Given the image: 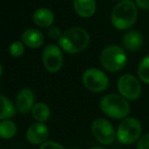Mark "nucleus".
I'll return each instance as SVG.
<instances>
[{
  "label": "nucleus",
  "instance_id": "obj_1",
  "mask_svg": "<svg viewBox=\"0 0 149 149\" xmlns=\"http://www.w3.org/2000/svg\"><path fill=\"white\" fill-rule=\"evenodd\" d=\"M89 32L82 27H72L62 32L58 39V45L69 54H76L84 51L90 44Z\"/></svg>",
  "mask_w": 149,
  "mask_h": 149
},
{
  "label": "nucleus",
  "instance_id": "obj_2",
  "mask_svg": "<svg viewBox=\"0 0 149 149\" xmlns=\"http://www.w3.org/2000/svg\"><path fill=\"white\" fill-rule=\"evenodd\" d=\"M138 9L133 0H121L113 8L111 14L112 25L120 31L127 30L137 21Z\"/></svg>",
  "mask_w": 149,
  "mask_h": 149
},
{
  "label": "nucleus",
  "instance_id": "obj_3",
  "mask_svg": "<svg viewBox=\"0 0 149 149\" xmlns=\"http://www.w3.org/2000/svg\"><path fill=\"white\" fill-rule=\"evenodd\" d=\"M99 107L107 117L113 120H124L131 112L129 101L117 93L105 95L99 102Z\"/></svg>",
  "mask_w": 149,
  "mask_h": 149
},
{
  "label": "nucleus",
  "instance_id": "obj_4",
  "mask_svg": "<svg viewBox=\"0 0 149 149\" xmlns=\"http://www.w3.org/2000/svg\"><path fill=\"white\" fill-rule=\"evenodd\" d=\"M102 67L110 72H118L125 68L127 64V54L122 47L112 45L106 46L100 54Z\"/></svg>",
  "mask_w": 149,
  "mask_h": 149
},
{
  "label": "nucleus",
  "instance_id": "obj_5",
  "mask_svg": "<svg viewBox=\"0 0 149 149\" xmlns=\"http://www.w3.org/2000/svg\"><path fill=\"white\" fill-rule=\"evenodd\" d=\"M141 121L136 118L127 117L119 123L116 131V139L122 145H133L141 139Z\"/></svg>",
  "mask_w": 149,
  "mask_h": 149
},
{
  "label": "nucleus",
  "instance_id": "obj_6",
  "mask_svg": "<svg viewBox=\"0 0 149 149\" xmlns=\"http://www.w3.org/2000/svg\"><path fill=\"white\" fill-rule=\"evenodd\" d=\"M117 89L119 95L128 101L139 100L142 92L140 79L130 73H126L119 77L117 82Z\"/></svg>",
  "mask_w": 149,
  "mask_h": 149
},
{
  "label": "nucleus",
  "instance_id": "obj_7",
  "mask_svg": "<svg viewBox=\"0 0 149 149\" xmlns=\"http://www.w3.org/2000/svg\"><path fill=\"white\" fill-rule=\"evenodd\" d=\"M82 81L85 88L93 93L105 92L109 86V78L106 73L96 67L85 70L82 76Z\"/></svg>",
  "mask_w": 149,
  "mask_h": 149
},
{
  "label": "nucleus",
  "instance_id": "obj_8",
  "mask_svg": "<svg viewBox=\"0 0 149 149\" xmlns=\"http://www.w3.org/2000/svg\"><path fill=\"white\" fill-rule=\"evenodd\" d=\"M91 132L95 139L104 146L112 145L117 138L113 125L105 118H97L93 120Z\"/></svg>",
  "mask_w": 149,
  "mask_h": 149
},
{
  "label": "nucleus",
  "instance_id": "obj_9",
  "mask_svg": "<svg viewBox=\"0 0 149 149\" xmlns=\"http://www.w3.org/2000/svg\"><path fill=\"white\" fill-rule=\"evenodd\" d=\"M42 62L47 71L51 73L59 72L63 65L64 58L62 50L59 45H47L42 52Z\"/></svg>",
  "mask_w": 149,
  "mask_h": 149
},
{
  "label": "nucleus",
  "instance_id": "obj_10",
  "mask_svg": "<svg viewBox=\"0 0 149 149\" xmlns=\"http://www.w3.org/2000/svg\"><path fill=\"white\" fill-rule=\"evenodd\" d=\"M49 134L47 127L41 122L32 124L26 130V140L32 145H42L47 141Z\"/></svg>",
  "mask_w": 149,
  "mask_h": 149
},
{
  "label": "nucleus",
  "instance_id": "obj_11",
  "mask_svg": "<svg viewBox=\"0 0 149 149\" xmlns=\"http://www.w3.org/2000/svg\"><path fill=\"white\" fill-rule=\"evenodd\" d=\"M34 105L35 95L31 89L23 88L18 93L15 100V107L18 113L21 114H27L32 111Z\"/></svg>",
  "mask_w": 149,
  "mask_h": 149
},
{
  "label": "nucleus",
  "instance_id": "obj_12",
  "mask_svg": "<svg viewBox=\"0 0 149 149\" xmlns=\"http://www.w3.org/2000/svg\"><path fill=\"white\" fill-rule=\"evenodd\" d=\"M22 42L29 48L37 49L44 43V35L42 32L35 28L25 30L22 34Z\"/></svg>",
  "mask_w": 149,
  "mask_h": 149
},
{
  "label": "nucleus",
  "instance_id": "obj_13",
  "mask_svg": "<svg viewBox=\"0 0 149 149\" xmlns=\"http://www.w3.org/2000/svg\"><path fill=\"white\" fill-rule=\"evenodd\" d=\"M76 13L83 18L92 17L97 10L96 0H73Z\"/></svg>",
  "mask_w": 149,
  "mask_h": 149
},
{
  "label": "nucleus",
  "instance_id": "obj_14",
  "mask_svg": "<svg viewBox=\"0 0 149 149\" xmlns=\"http://www.w3.org/2000/svg\"><path fill=\"white\" fill-rule=\"evenodd\" d=\"M124 47L130 52H137L141 49L144 44L142 35L137 31H131L126 33L122 39Z\"/></svg>",
  "mask_w": 149,
  "mask_h": 149
},
{
  "label": "nucleus",
  "instance_id": "obj_15",
  "mask_svg": "<svg viewBox=\"0 0 149 149\" xmlns=\"http://www.w3.org/2000/svg\"><path fill=\"white\" fill-rule=\"evenodd\" d=\"M32 19L34 24L40 28H49L54 21L53 11L47 8H40L33 13Z\"/></svg>",
  "mask_w": 149,
  "mask_h": 149
},
{
  "label": "nucleus",
  "instance_id": "obj_16",
  "mask_svg": "<svg viewBox=\"0 0 149 149\" xmlns=\"http://www.w3.org/2000/svg\"><path fill=\"white\" fill-rule=\"evenodd\" d=\"M32 118L37 121V122H41L44 123L47 121L51 116V110L48 105L43 102H39L36 103L32 111H31Z\"/></svg>",
  "mask_w": 149,
  "mask_h": 149
},
{
  "label": "nucleus",
  "instance_id": "obj_17",
  "mask_svg": "<svg viewBox=\"0 0 149 149\" xmlns=\"http://www.w3.org/2000/svg\"><path fill=\"white\" fill-rule=\"evenodd\" d=\"M16 114V107L9 99L0 94V120H9Z\"/></svg>",
  "mask_w": 149,
  "mask_h": 149
},
{
  "label": "nucleus",
  "instance_id": "obj_18",
  "mask_svg": "<svg viewBox=\"0 0 149 149\" xmlns=\"http://www.w3.org/2000/svg\"><path fill=\"white\" fill-rule=\"evenodd\" d=\"M17 134L16 124L10 120H4L0 121V138L4 140H10Z\"/></svg>",
  "mask_w": 149,
  "mask_h": 149
},
{
  "label": "nucleus",
  "instance_id": "obj_19",
  "mask_svg": "<svg viewBox=\"0 0 149 149\" xmlns=\"http://www.w3.org/2000/svg\"><path fill=\"white\" fill-rule=\"evenodd\" d=\"M139 79L149 85V54L146 55L139 64L138 67Z\"/></svg>",
  "mask_w": 149,
  "mask_h": 149
},
{
  "label": "nucleus",
  "instance_id": "obj_20",
  "mask_svg": "<svg viewBox=\"0 0 149 149\" xmlns=\"http://www.w3.org/2000/svg\"><path fill=\"white\" fill-rule=\"evenodd\" d=\"M25 52V45L21 41H15L13 42L9 48V52L12 57L18 58L24 54Z\"/></svg>",
  "mask_w": 149,
  "mask_h": 149
},
{
  "label": "nucleus",
  "instance_id": "obj_21",
  "mask_svg": "<svg viewBox=\"0 0 149 149\" xmlns=\"http://www.w3.org/2000/svg\"><path fill=\"white\" fill-rule=\"evenodd\" d=\"M40 149H67L64 146L60 144L59 142L56 141H46L42 145H40Z\"/></svg>",
  "mask_w": 149,
  "mask_h": 149
},
{
  "label": "nucleus",
  "instance_id": "obj_22",
  "mask_svg": "<svg viewBox=\"0 0 149 149\" xmlns=\"http://www.w3.org/2000/svg\"><path fill=\"white\" fill-rule=\"evenodd\" d=\"M62 31L58 26H50L47 30V35L53 39H59Z\"/></svg>",
  "mask_w": 149,
  "mask_h": 149
},
{
  "label": "nucleus",
  "instance_id": "obj_23",
  "mask_svg": "<svg viewBox=\"0 0 149 149\" xmlns=\"http://www.w3.org/2000/svg\"><path fill=\"white\" fill-rule=\"evenodd\" d=\"M137 149H149V134L141 137L137 142Z\"/></svg>",
  "mask_w": 149,
  "mask_h": 149
},
{
  "label": "nucleus",
  "instance_id": "obj_24",
  "mask_svg": "<svg viewBox=\"0 0 149 149\" xmlns=\"http://www.w3.org/2000/svg\"><path fill=\"white\" fill-rule=\"evenodd\" d=\"M134 3H136L137 7L149 10V0H134Z\"/></svg>",
  "mask_w": 149,
  "mask_h": 149
},
{
  "label": "nucleus",
  "instance_id": "obj_25",
  "mask_svg": "<svg viewBox=\"0 0 149 149\" xmlns=\"http://www.w3.org/2000/svg\"><path fill=\"white\" fill-rule=\"evenodd\" d=\"M90 149H105V148H103V147H100V146H94V147L90 148Z\"/></svg>",
  "mask_w": 149,
  "mask_h": 149
},
{
  "label": "nucleus",
  "instance_id": "obj_26",
  "mask_svg": "<svg viewBox=\"0 0 149 149\" xmlns=\"http://www.w3.org/2000/svg\"><path fill=\"white\" fill-rule=\"evenodd\" d=\"M2 73H3V67H2V65L0 64V77L2 75Z\"/></svg>",
  "mask_w": 149,
  "mask_h": 149
},
{
  "label": "nucleus",
  "instance_id": "obj_27",
  "mask_svg": "<svg viewBox=\"0 0 149 149\" xmlns=\"http://www.w3.org/2000/svg\"><path fill=\"white\" fill-rule=\"evenodd\" d=\"M119 1H121V0H119Z\"/></svg>",
  "mask_w": 149,
  "mask_h": 149
}]
</instances>
